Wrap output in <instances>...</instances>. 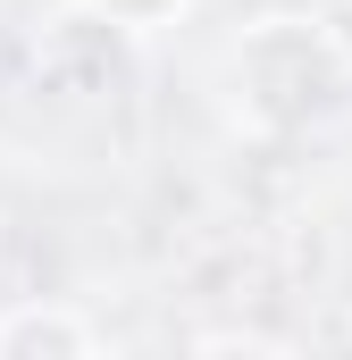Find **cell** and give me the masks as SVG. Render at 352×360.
<instances>
[{
	"label": "cell",
	"instance_id": "obj_1",
	"mask_svg": "<svg viewBox=\"0 0 352 360\" xmlns=\"http://www.w3.org/2000/svg\"><path fill=\"white\" fill-rule=\"evenodd\" d=\"M17 344H84L76 327H59V319H25V327H8L0 335V352H17Z\"/></svg>",
	"mask_w": 352,
	"mask_h": 360
}]
</instances>
